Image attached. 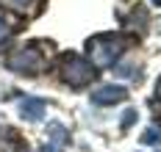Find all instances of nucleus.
<instances>
[{"mask_svg":"<svg viewBox=\"0 0 161 152\" xmlns=\"http://www.w3.org/2000/svg\"><path fill=\"white\" fill-rule=\"evenodd\" d=\"M6 6H11V8H28L31 6V0H3Z\"/></svg>","mask_w":161,"mask_h":152,"instance_id":"f257e3e1","label":"nucleus"},{"mask_svg":"<svg viewBox=\"0 0 161 152\" xmlns=\"http://www.w3.org/2000/svg\"><path fill=\"white\" fill-rule=\"evenodd\" d=\"M153 3H161V0H153Z\"/></svg>","mask_w":161,"mask_h":152,"instance_id":"f03ea898","label":"nucleus"}]
</instances>
